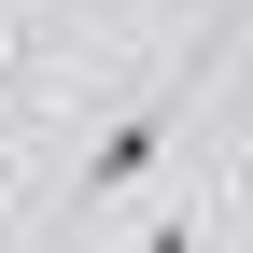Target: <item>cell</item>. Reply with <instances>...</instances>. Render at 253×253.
I'll return each mask as SVG.
<instances>
[{"label": "cell", "instance_id": "1", "mask_svg": "<svg viewBox=\"0 0 253 253\" xmlns=\"http://www.w3.org/2000/svg\"><path fill=\"white\" fill-rule=\"evenodd\" d=\"M155 169H169V113H126V126H99V141H84L71 197H141Z\"/></svg>", "mask_w": 253, "mask_h": 253}, {"label": "cell", "instance_id": "2", "mask_svg": "<svg viewBox=\"0 0 253 253\" xmlns=\"http://www.w3.org/2000/svg\"><path fill=\"white\" fill-rule=\"evenodd\" d=\"M141 253H211V225L197 211H141Z\"/></svg>", "mask_w": 253, "mask_h": 253}]
</instances>
